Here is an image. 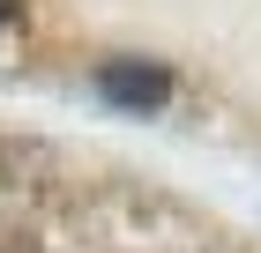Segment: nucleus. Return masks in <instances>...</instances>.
<instances>
[{
  "mask_svg": "<svg viewBox=\"0 0 261 253\" xmlns=\"http://www.w3.org/2000/svg\"><path fill=\"white\" fill-rule=\"evenodd\" d=\"M8 15H15V0H0V22H8Z\"/></svg>",
  "mask_w": 261,
  "mask_h": 253,
  "instance_id": "nucleus-2",
  "label": "nucleus"
},
{
  "mask_svg": "<svg viewBox=\"0 0 261 253\" xmlns=\"http://www.w3.org/2000/svg\"><path fill=\"white\" fill-rule=\"evenodd\" d=\"M97 97L120 104V112H157V104L172 97V75L149 67V60H105L97 67Z\"/></svg>",
  "mask_w": 261,
  "mask_h": 253,
  "instance_id": "nucleus-1",
  "label": "nucleus"
}]
</instances>
